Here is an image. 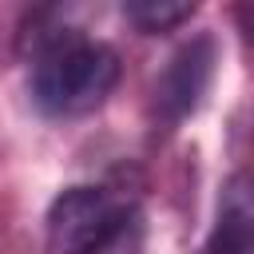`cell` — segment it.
Masks as SVG:
<instances>
[{
  "instance_id": "6da1fadb",
  "label": "cell",
  "mask_w": 254,
  "mask_h": 254,
  "mask_svg": "<svg viewBox=\"0 0 254 254\" xmlns=\"http://www.w3.org/2000/svg\"><path fill=\"white\" fill-rule=\"evenodd\" d=\"M119 79V56L87 36H52L32 67V99L48 115H79L99 107Z\"/></svg>"
},
{
  "instance_id": "7a4b0ae2",
  "label": "cell",
  "mask_w": 254,
  "mask_h": 254,
  "mask_svg": "<svg viewBox=\"0 0 254 254\" xmlns=\"http://www.w3.org/2000/svg\"><path fill=\"white\" fill-rule=\"evenodd\" d=\"M127 202L103 187H67L48 210V254H107L127 230Z\"/></svg>"
},
{
  "instance_id": "3957f363",
  "label": "cell",
  "mask_w": 254,
  "mask_h": 254,
  "mask_svg": "<svg viewBox=\"0 0 254 254\" xmlns=\"http://www.w3.org/2000/svg\"><path fill=\"white\" fill-rule=\"evenodd\" d=\"M214 64H218V48H214V40L210 36H190L171 60H167V67L159 71V79H155V119L163 123V127H175V123H183L198 103H202V95H206V87H210V79H214Z\"/></svg>"
},
{
  "instance_id": "277c9868",
  "label": "cell",
  "mask_w": 254,
  "mask_h": 254,
  "mask_svg": "<svg viewBox=\"0 0 254 254\" xmlns=\"http://www.w3.org/2000/svg\"><path fill=\"white\" fill-rule=\"evenodd\" d=\"M202 254H254V167H242L222 183Z\"/></svg>"
},
{
  "instance_id": "5b68a950",
  "label": "cell",
  "mask_w": 254,
  "mask_h": 254,
  "mask_svg": "<svg viewBox=\"0 0 254 254\" xmlns=\"http://www.w3.org/2000/svg\"><path fill=\"white\" fill-rule=\"evenodd\" d=\"M123 16L143 32H171L194 16V4L190 0H131L123 4Z\"/></svg>"
},
{
  "instance_id": "8992f818",
  "label": "cell",
  "mask_w": 254,
  "mask_h": 254,
  "mask_svg": "<svg viewBox=\"0 0 254 254\" xmlns=\"http://www.w3.org/2000/svg\"><path fill=\"white\" fill-rule=\"evenodd\" d=\"M250 36H254V32H250Z\"/></svg>"
}]
</instances>
